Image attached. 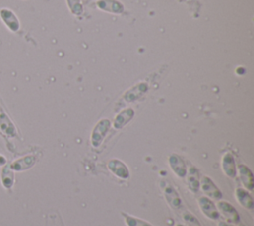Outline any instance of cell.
I'll list each match as a JSON object with an SVG mask.
<instances>
[{
  "label": "cell",
  "mask_w": 254,
  "mask_h": 226,
  "mask_svg": "<svg viewBox=\"0 0 254 226\" xmlns=\"http://www.w3.org/2000/svg\"><path fill=\"white\" fill-rule=\"evenodd\" d=\"M0 19L11 32L16 33L20 30V21L12 10L8 8L0 9Z\"/></svg>",
  "instance_id": "obj_1"
},
{
  "label": "cell",
  "mask_w": 254,
  "mask_h": 226,
  "mask_svg": "<svg viewBox=\"0 0 254 226\" xmlns=\"http://www.w3.org/2000/svg\"><path fill=\"white\" fill-rule=\"evenodd\" d=\"M238 168H239L240 177H241L244 185L248 189H252V187H253V175H252L250 170L248 168H246L245 166H242V165H240Z\"/></svg>",
  "instance_id": "obj_13"
},
{
  "label": "cell",
  "mask_w": 254,
  "mask_h": 226,
  "mask_svg": "<svg viewBox=\"0 0 254 226\" xmlns=\"http://www.w3.org/2000/svg\"><path fill=\"white\" fill-rule=\"evenodd\" d=\"M201 186H202V189L204 190V192H205L208 196H210V197H212V198H214V199H219V198H221V196H222L221 192L219 191V189L215 186V184L212 182V180H211L209 177L204 176V177L202 178V180H201Z\"/></svg>",
  "instance_id": "obj_4"
},
{
  "label": "cell",
  "mask_w": 254,
  "mask_h": 226,
  "mask_svg": "<svg viewBox=\"0 0 254 226\" xmlns=\"http://www.w3.org/2000/svg\"><path fill=\"white\" fill-rule=\"evenodd\" d=\"M36 163V157L35 156H26L23 157L17 161H15L10 168L14 170H25L29 168H31Z\"/></svg>",
  "instance_id": "obj_7"
},
{
  "label": "cell",
  "mask_w": 254,
  "mask_h": 226,
  "mask_svg": "<svg viewBox=\"0 0 254 226\" xmlns=\"http://www.w3.org/2000/svg\"><path fill=\"white\" fill-rule=\"evenodd\" d=\"M0 130L10 137H14L17 134L15 125L3 110H0Z\"/></svg>",
  "instance_id": "obj_3"
},
{
  "label": "cell",
  "mask_w": 254,
  "mask_h": 226,
  "mask_svg": "<svg viewBox=\"0 0 254 226\" xmlns=\"http://www.w3.org/2000/svg\"><path fill=\"white\" fill-rule=\"evenodd\" d=\"M199 205L200 208L202 210V212L208 216L211 219H216L218 217V212L216 210V207L214 205V203L209 200L206 197H200L199 198Z\"/></svg>",
  "instance_id": "obj_5"
},
{
  "label": "cell",
  "mask_w": 254,
  "mask_h": 226,
  "mask_svg": "<svg viewBox=\"0 0 254 226\" xmlns=\"http://www.w3.org/2000/svg\"><path fill=\"white\" fill-rule=\"evenodd\" d=\"M222 168L226 175L233 177L236 174V169H235V163L233 160V157L230 154H226L222 159Z\"/></svg>",
  "instance_id": "obj_11"
},
{
  "label": "cell",
  "mask_w": 254,
  "mask_h": 226,
  "mask_svg": "<svg viewBox=\"0 0 254 226\" xmlns=\"http://www.w3.org/2000/svg\"><path fill=\"white\" fill-rule=\"evenodd\" d=\"M147 89V85L146 84H139L137 85L134 89L130 90L128 93H126V100L128 101H133L135 100L138 96H140L145 90Z\"/></svg>",
  "instance_id": "obj_16"
},
{
  "label": "cell",
  "mask_w": 254,
  "mask_h": 226,
  "mask_svg": "<svg viewBox=\"0 0 254 226\" xmlns=\"http://www.w3.org/2000/svg\"><path fill=\"white\" fill-rule=\"evenodd\" d=\"M2 183L5 187L9 188L13 184V173L8 170V169L3 170L2 172Z\"/></svg>",
  "instance_id": "obj_18"
},
{
  "label": "cell",
  "mask_w": 254,
  "mask_h": 226,
  "mask_svg": "<svg viewBox=\"0 0 254 226\" xmlns=\"http://www.w3.org/2000/svg\"><path fill=\"white\" fill-rule=\"evenodd\" d=\"M236 196L240 204L246 208H252L253 207V199L252 197L242 188H238L236 190Z\"/></svg>",
  "instance_id": "obj_14"
},
{
  "label": "cell",
  "mask_w": 254,
  "mask_h": 226,
  "mask_svg": "<svg viewBox=\"0 0 254 226\" xmlns=\"http://www.w3.org/2000/svg\"><path fill=\"white\" fill-rule=\"evenodd\" d=\"M109 125L110 124H109L108 120H101L96 125V127L93 130L92 137H91V141H92V145L93 146L97 147L101 143L103 137L105 136V134H106V132H107V130L109 128Z\"/></svg>",
  "instance_id": "obj_2"
},
{
  "label": "cell",
  "mask_w": 254,
  "mask_h": 226,
  "mask_svg": "<svg viewBox=\"0 0 254 226\" xmlns=\"http://www.w3.org/2000/svg\"><path fill=\"white\" fill-rule=\"evenodd\" d=\"M165 196L166 199L168 200L169 204L174 207V208H179L182 206V200L177 193V191L172 187L171 185H166L165 186Z\"/></svg>",
  "instance_id": "obj_8"
},
{
  "label": "cell",
  "mask_w": 254,
  "mask_h": 226,
  "mask_svg": "<svg viewBox=\"0 0 254 226\" xmlns=\"http://www.w3.org/2000/svg\"><path fill=\"white\" fill-rule=\"evenodd\" d=\"M189 184H190V187L193 190V191H196L198 189V172L195 169H190V174H189Z\"/></svg>",
  "instance_id": "obj_17"
},
{
  "label": "cell",
  "mask_w": 254,
  "mask_h": 226,
  "mask_svg": "<svg viewBox=\"0 0 254 226\" xmlns=\"http://www.w3.org/2000/svg\"><path fill=\"white\" fill-rule=\"evenodd\" d=\"M5 164H6V159L0 155V166L5 165Z\"/></svg>",
  "instance_id": "obj_22"
},
{
  "label": "cell",
  "mask_w": 254,
  "mask_h": 226,
  "mask_svg": "<svg viewBox=\"0 0 254 226\" xmlns=\"http://www.w3.org/2000/svg\"><path fill=\"white\" fill-rule=\"evenodd\" d=\"M219 226H230V225H227V224H225V223H220Z\"/></svg>",
  "instance_id": "obj_23"
},
{
  "label": "cell",
  "mask_w": 254,
  "mask_h": 226,
  "mask_svg": "<svg viewBox=\"0 0 254 226\" xmlns=\"http://www.w3.org/2000/svg\"><path fill=\"white\" fill-rule=\"evenodd\" d=\"M67 1H68L70 10H71V12H72L73 14H75V15L81 14V12H82V6H81L79 0H67Z\"/></svg>",
  "instance_id": "obj_20"
},
{
  "label": "cell",
  "mask_w": 254,
  "mask_h": 226,
  "mask_svg": "<svg viewBox=\"0 0 254 226\" xmlns=\"http://www.w3.org/2000/svg\"><path fill=\"white\" fill-rule=\"evenodd\" d=\"M170 165L171 168L173 169L174 172L179 175L180 177L185 176L186 174V167L184 162L182 161V159L180 157H178L177 155H173L170 157Z\"/></svg>",
  "instance_id": "obj_10"
},
{
  "label": "cell",
  "mask_w": 254,
  "mask_h": 226,
  "mask_svg": "<svg viewBox=\"0 0 254 226\" xmlns=\"http://www.w3.org/2000/svg\"><path fill=\"white\" fill-rule=\"evenodd\" d=\"M134 115V112L132 109H126L123 112H121L115 119L114 122V126L115 128H121L123 127Z\"/></svg>",
  "instance_id": "obj_15"
},
{
  "label": "cell",
  "mask_w": 254,
  "mask_h": 226,
  "mask_svg": "<svg viewBox=\"0 0 254 226\" xmlns=\"http://www.w3.org/2000/svg\"><path fill=\"white\" fill-rule=\"evenodd\" d=\"M125 219H126V222L128 223L129 226H152L150 224H148L147 222L143 221V220H140L138 218H135V217H131L129 215H125Z\"/></svg>",
  "instance_id": "obj_19"
},
{
  "label": "cell",
  "mask_w": 254,
  "mask_h": 226,
  "mask_svg": "<svg viewBox=\"0 0 254 226\" xmlns=\"http://www.w3.org/2000/svg\"><path fill=\"white\" fill-rule=\"evenodd\" d=\"M184 217H185L187 223H188L190 226H200L199 223H198V221L196 220V218H195L193 215H191L190 213H189V212L185 213Z\"/></svg>",
  "instance_id": "obj_21"
},
{
  "label": "cell",
  "mask_w": 254,
  "mask_h": 226,
  "mask_svg": "<svg viewBox=\"0 0 254 226\" xmlns=\"http://www.w3.org/2000/svg\"><path fill=\"white\" fill-rule=\"evenodd\" d=\"M97 6L113 13H121L123 11V5L115 0H101L97 3Z\"/></svg>",
  "instance_id": "obj_9"
},
{
  "label": "cell",
  "mask_w": 254,
  "mask_h": 226,
  "mask_svg": "<svg viewBox=\"0 0 254 226\" xmlns=\"http://www.w3.org/2000/svg\"><path fill=\"white\" fill-rule=\"evenodd\" d=\"M218 207L221 210V212L224 214V216H226L231 221H237L239 219L238 213L236 212L235 208L229 203H227L226 201L218 202Z\"/></svg>",
  "instance_id": "obj_12"
},
{
  "label": "cell",
  "mask_w": 254,
  "mask_h": 226,
  "mask_svg": "<svg viewBox=\"0 0 254 226\" xmlns=\"http://www.w3.org/2000/svg\"><path fill=\"white\" fill-rule=\"evenodd\" d=\"M109 169L112 172H114L117 176L121 178H127L129 176V171L127 167L119 160H112L108 164Z\"/></svg>",
  "instance_id": "obj_6"
}]
</instances>
